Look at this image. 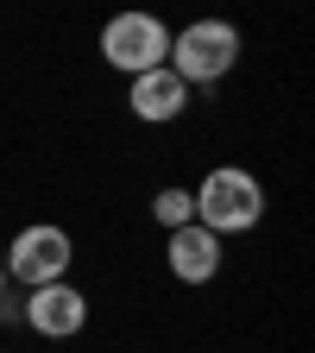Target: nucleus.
Returning a JSON list of instances; mask_svg holds the SVG:
<instances>
[{"instance_id": "nucleus-1", "label": "nucleus", "mask_w": 315, "mask_h": 353, "mask_svg": "<svg viewBox=\"0 0 315 353\" xmlns=\"http://www.w3.org/2000/svg\"><path fill=\"white\" fill-rule=\"evenodd\" d=\"M190 196H196V221H202L208 234H221V240L258 228V214H265V190H258V176H252V170H234V164L208 170Z\"/></svg>"}, {"instance_id": "nucleus-2", "label": "nucleus", "mask_w": 315, "mask_h": 353, "mask_svg": "<svg viewBox=\"0 0 315 353\" xmlns=\"http://www.w3.org/2000/svg\"><path fill=\"white\" fill-rule=\"evenodd\" d=\"M183 82H221L234 63H240V32L227 19H196L170 38V57H164Z\"/></svg>"}, {"instance_id": "nucleus-3", "label": "nucleus", "mask_w": 315, "mask_h": 353, "mask_svg": "<svg viewBox=\"0 0 315 353\" xmlns=\"http://www.w3.org/2000/svg\"><path fill=\"white\" fill-rule=\"evenodd\" d=\"M70 265H76V240H70L63 228H51V221H32V228H19L13 246H7V278H19L26 290L70 278Z\"/></svg>"}, {"instance_id": "nucleus-4", "label": "nucleus", "mask_w": 315, "mask_h": 353, "mask_svg": "<svg viewBox=\"0 0 315 353\" xmlns=\"http://www.w3.org/2000/svg\"><path fill=\"white\" fill-rule=\"evenodd\" d=\"M101 57L108 70H126V76H145L170 57V32L158 13H114L101 26Z\"/></svg>"}, {"instance_id": "nucleus-5", "label": "nucleus", "mask_w": 315, "mask_h": 353, "mask_svg": "<svg viewBox=\"0 0 315 353\" xmlns=\"http://www.w3.org/2000/svg\"><path fill=\"white\" fill-rule=\"evenodd\" d=\"M26 322H32V334H44V341H70V334L88 328V296H82L70 278L38 284V290H26Z\"/></svg>"}, {"instance_id": "nucleus-6", "label": "nucleus", "mask_w": 315, "mask_h": 353, "mask_svg": "<svg viewBox=\"0 0 315 353\" xmlns=\"http://www.w3.org/2000/svg\"><path fill=\"white\" fill-rule=\"evenodd\" d=\"M221 234H208L202 221H190V228H170V246H164V265L176 284H208L221 272Z\"/></svg>"}, {"instance_id": "nucleus-7", "label": "nucleus", "mask_w": 315, "mask_h": 353, "mask_svg": "<svg viewBox=\"0 0 315 353\" xmlns=\"http://www.w3.org/2000/svg\"><path fill=\"white\" fill-rule=\"evenodd\" d=\"M132 114H139L145 126H164V120H176L190 108V82L176 76L170 63H158V70H145V76H132Z\"/></svg>"}, {"instance_id": "nucleus-8", "label": "nucleus", "mask_w": 315, "mask_h": 353, "mask_svg": "<svg viewBox=\"0 0 315 353\" xmlns=\"http://www.w3.org/2000/svg\"><path fill=\"white\" fill-rule=\"evenodd\" d=\"M152 214H158V228H190V221H196V196L190 190H158Z\"/></svg>"}, {"instance_id": "nucleus-9", "label": "nucleus", "mask_w": 315, "mask_h": 353, "mask_svg": "<svg viewBox=\"0 0 315 353\" xmlns=\"http://www.w3.org/2000/svg\"><path fill=\"white\" fill-rule=\"evenodd\" d=\"M0 322L19 328V322H26V296H7V290H0Z\"/></svg>"}, {"instance_id": "nucleus-10", "label": "nucleus", "mask_w": 315, "mask_h": 353, "mask_svg": "<svg viewBox=\"0 0 315 353\" xmlns=\"http://www.w3.org/2000/svg\"><path fill=\"white\" fill-rule=\"evenodd\" d=\"M0 290H7V265H0Z\"/></svg>"}, {"instance_id": "nucleus-11", "label": "nucleus", "mask_w": 315, "mask_h": 353, "mask_svg": "<svg viewBox=\"0 0 315 353\" xmlns=\"http://www.w3.org/2000/svg\"><path fill=\"white\" fill-rule=\"evenodd\" d=\"M0 353H7V347H0Z\"/></svg>"}]
</instances>
